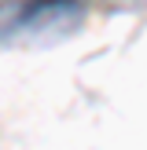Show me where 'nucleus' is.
I'll use <instances>...</instances> for the list:
<instances>
[{
    "mask_svg": "<svg viewBox=\"0 0 147 150\" xmlns=\"http://www.w3.org/2000/svg\"><path fill=\"white\" fill-rule=\"evenodd\" d=\"M85 22V0H19L0 15V48H48L74 37Z\"/></svg>",
    "mask_w": 147,
    "mask_h": 150,
    "instance_id": "f257e3e1",
    "label": "nucleus"
}]
</instances>
